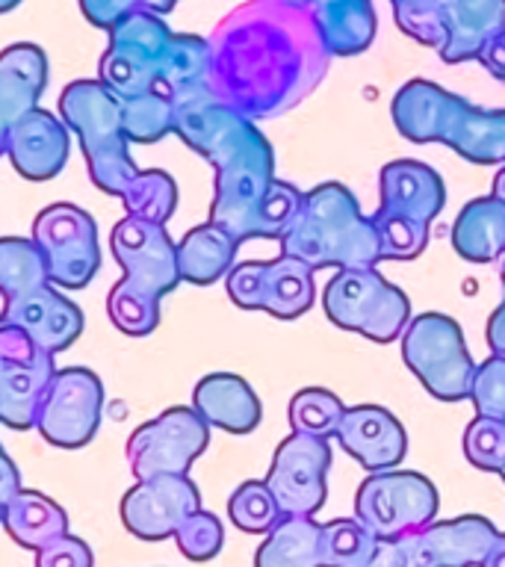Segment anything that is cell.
<instances>
[{"label":"cell","mask_w":505,"mask_h":567,"mask_svg":"<svg viewBox=\"0 0 505 567\" xmlns=\"http://www.w3.org/2000/svg\"><path fill=\"white\" fill-rule=\"evenodd\" d=\"M213 101L246 115L275 118L322 83L331 53L310 7L296 0H248L207 39Z\"/></svg>","instance_id":"1"},{"label":"cell","mask_w":505,"mask_h":567,"mask_svg":"<svg viewBox=\"0 0 505 567\" xmlns=\"http://www.w3.org/2000/svg\"><path fill=\"white\" fill-rule=\"evenodd\" d=\"M172 133L213 166V225L237 243L255 239L257 210L275 181L272 145L260 127L213 95H202L175 104Z\"/></svg>","instance_id":"2"},{"label":"cell","mask_w":505,"mask_h":567,"mask_svg":"<svg viewBox=\"0 0 505 567\" xmlns=\"http://www.w3.org/2000/svg\"><path fill=\"white\" fill-rule=\"evenodd\" d=\"M110 246L124 278L106 296V313L122 334L148 337L159 326V299L181 284L175 239L166 225L124 216Z\"/></svg>","instance_id":"3"},{"label":"cell","mask_w":505,"mask_h":567,"mask_svg":"<svg viewBox=\"0 0 505 567\" xmlns=\"http://www.w3.org/2000/svg\"><path fill=\"white\" fill-rule=\"evenodd\" d=\"M287 257H296L313 272L334 269H375L379 234L370 216L343 184H319L301 195L299 213L281 237Z\"/></svg>","instance_id":"4"},{"label":"cell","mask_w":505,"mask_h":567,"mask_svg":"<svg viewBox=\"0 0 505 567\" xmlns=\"http://www.w3.org/2000/svg\"><path fill=\"white\" fill-rule=\"evenodd\" d=\"M60 113L83 148L92 184L122 198L127 184L140 175L127 151L131 142L122 127V101L101 80H74L60 95Z\"/></svg>","instance_id":"5"},{"label":"cell","mask_w":505,"mask_h":567,"mask_svg":"<svg viewBox=\"0 0 505 567\" xmlns=\"http://www.w3.org/2000/svg\"><path fill=\"white\" fill-rule=\"evenodd\" d=\"M326 317L372 343H393L411 322V301L379 269H337L322 290Z\"/></svg>","instance_id":"6"},{"label":"cell","mask_w":505,"mask_h":567,"mask_svg":"<svg viewBox=\"0 0 505 567\" xmlns=\"http://www.w3.org/2000/svg\"><path fill=\"white\" fill-rule=\"evenodd\" d=\"M402 358L434 399L464 402L470 396L476 363L470 358L464 331L446 313H420L402 331Z\"/></svg>","instance_id":"7"},{"label":"cell","mask_w":505,"mask_h":567,"mask_svg":"<svg viewBox=\"0 0 505 567\" xmlns=\"http://www.w3.org/2000/svg\"><path fill=\"white\" fill-rule=\"evenodd\" d=\"M441 494L414 470L370 473L354 496V517L379 538L396 540L437 520Z\"/></svg>","instance_id":"8"},{"label":"cell","mask_w":505,"mask_h":567,"mask_svg":"<svg viewBox=\"0 0 505 567\" xmlns=\"http://www.w3.org/2000/svg\"><path fill=\"white\" fill-rule=\"evenodd\" d=\"M168 39L172 30L163 18L151 12H131L110 27V44L97 62V80L118 101L154 92Z\"/></svg>","instance_id":"9"},{"label":"cell","mask_w":505,"mask_h":567,"mask_svg":"<svg viewBox=\"0 0 505 567\" xmlns=\"http://www.w3.org/2000/svg\"><path fill=\"white\" fill-rule=\"evenodd\" d=\"M30 239L42 251L53 287L83 290L101 269L97 225L83 207L69 202L48 204L35 216Z\"/></svg>","instance_id":"10"},{"label":"cell","mask_w":505,"mask_h":567,"mask_svg":"<svg viewBox=\"0 0 505 567\" xmlns=\"http://www.w3.org/2000/svg\"><path fill=\"white\" fill-rule=\"evenodd\" d=\"M207 443L210 425L195 414L193 405H175L131 434L127 461L136 482L151 476H189L193 461L207 450Z\"/></svg>","instance_id":"11"},{"label":"cell","mask_w":505,"mask_h":567,"mask_svg":"<svg viewBox=\"0 0 505 567\" xmlns=\"http://www.w3.org/2000/svg\"><path fill=\"white\" fill-rule=\"evenodd\" d=\"M228 299L243 310H266L275 319H296L308 313L317 299L313 269L296 257L246 260L225 275Z\"/></svg>","instance_id":"12"},{"label":"cell","mask_w":505,"mask_h":567,"mask_svg":"<svg viewBox=\"0 0 505 567\" xmlns=\"http://www.w3.org/2000/svg\"><path fill=\"white\" fill-rule=\"evenodd\" d=\"M104 411V384L86 367L53 372L35 414V429L56 450H80L97 434Z\"/></svg>","instance_id":"13"},{"label":"cell","mask_w":505,"mask_h":567,"mask_svg":"<svg viewBox=\"0 0 505 567\" xmlns=\"http://www.w3.org/2000/svg\"><path fill=\"white\" fill-rule=\"evenodd\" d=\"M53 372L51 352L39 349L21 328L0 322V423L24 432L35 429Z\"/></svg>","instance_id":"14"},{"label":"cell","mask_w":505,"mask_h":567,"mask_svg":"<svg viewBox=\"0 0 505 567\" xmlns=\"http://www.w3.org/2000/svg\"><path fill=\"white\" fill-rule=\"evenodd\" d=\"M328 470H331L328 441L292 432L290 437L278 443L272 467H269L264 482L272 491L284 517H290V514L313 517L326 505Z\"/></svg>","instance_id":"15"},{"label":"cell","mask_w":505,"mask_h":567,"mask_svg":"<svg viewBox=\"0 0 505 567\" xmlns=\"http://www.w3.org/2000/svg\"><path fill=\"white\" fill-rule=\"evenodd\" d=\"M494 538L496 526L482 514L432 520L393 540L396 567H478Z\"/></svg>","instance_id":"16"},{"label":"cell","mask_w":505,"mask_h":567,"mask_svg":"<svg viewBox=\"0 0 505 567\" xmlns=\"http://www.w3.org/2000/svg\"><path fill=\"white\" fill-rule=\"evenodd\" d=\"M202 508V494L189 476L140 478L122 496L124 529L142 540L175 538L195 512Z\"/></svg>","instance_id":"17"},{"label":"cell","mask_w":505,"mask_h":567,"mask_svg":"<svg viewBox=\"0 0 505 567\" xmlns=\"http://www.w3.org/2000/svg\"><path fill=\"white\" fill-rule=\"evenodd\" d=\"M71 151V133L62 118L35 106L12 124L7 136V157L24 181L42 184L65 168Z\"/></svg>","instance_id":"18"},{"label":"cell","mask_w":505,"mask_h":567,"mask_svg":"<svg viewBox=\"0 0 505 567\" xmlns=\"http://www.w3.org/2000/svg\"><path fill=\"white\" fill-rule=\"evenodd\" d=\"M334 437L370 473L396 470L408 452L405 429L381 405L346 408Z\"/></svg>","instance_id":"19"},{"label":"cell","mask_w":505,"mask_h":567,"mask_svg":"<svg viewBox=\"0 0 505 567\" xmlns=\"http://www.w3.org/2000/svg\"><path fill=\"white\" fill-rule=\"evenodd\" d=\"M0 322L21 328L44 352L60 354L83 331V310L71 299H65L53 284H48L30 296L7 301L0 310Z\"/></svg>","instance_id":"20"},{"label":"cell","mask_w":505,"mask_h":567,"mask_svg":"<svg viewBox=\"0 0 505 567\" xmlns=\"http://www.w3.org/2000/svg\"><path fill=\"white\" fill-rule=\"evenodd\" d=\"M381 213L405 216L420 225H432L446 204L443 177L420 159H393L381 168L379 177Z\"/></svg>","instance_id":"21"},{"label":"cell","mask_w":505,"mask_h":567,"mask_svg":"<svg viewBox=\"0 0 505 567\" xmlns=\"http://www.w3.org/2000/svg\"><path fill=\"white\" fill-rule=\"evenodd\" d=\"M48 86V56L39 44L18 42L0 53V154H7V136L18 118L39 106Z\"/></svg>","instance_id":"22"},{"label":"cell","mask_w":505,"mask_h":567,"mask_svg":"<svg viewBox=\"0 0 505 567\" xmlns=\"http://www.w3.org/2000/svg\"><path fill=\"white\" fill-rule=\"evenodd\" d=\"M195 414L221 432L248 434L264 420L260 399L237 372H210L193 390Z\"/></svg>","instance_id":"23"},{"label":"cell","mask_w":505,"mask_h":567,"mask_svg":"<svg viewBox=\"0 0 505 567\" xmlns=\"http://www.w3.org/2000/svg\"><path fill=\"white\" fill-rule=\"evenodd\" d=\"M443 62L478 60L482 48L505 30V0H443Z\"/></svg>","instance_id":"24"},{"label":"cell","mask_w":505,"mask_h":567,"mask_svg":"<svg viewBox=\"0 0 505 567\" xmlns=\"http://www.w3.org/2000/svg\"><path fill=\"white\" fill-rule=\"evenodd\" d=\"M461 95H452L432 80H408L390 104V118L408 142H441Z\"/></svg>","instance_id":"25"},{"label":"cell","mask_w":505,"mask_h":567,"mask_svg":"<svg viewBox=\"0 0 505 567\" xmlns=\"http://www.w3.org/2000/svg\"><path fill=\"white\" fill-rule=\"evenodd\" d=\"M441 142L473 166H505V110H482L458 97Z\"/></svg>","instance_id":"26"},{"label":"cell","mask_w":505,"mask_h":567,"mask_svg":"<svg viewBox=\"0 0 505 567\" xmlns=\"http://www.w3.org/2000/svg\"><path fill=\"white\" fill-rule=\"evenodd\" d=\"M319 39L331 56H354L363 53L375 39V9L372 0H317L313 7Z\"/></svg>","instance_id":"27"},{"label":"cell","mask_w":505,"mask_h":567,"mask_svg":"<svg viewBox=\"0 0 505 567\" xmlns=\"http://www.w3.org/2000/svg\"><path fill=\"white\" fill-rule=\"evenodd\" d=\"M237 239L213 221H204L198 228L186 230L181 243H175L181 281H189L195 287L216 284L237 264Z\"/></svg>","instance_id":"28"},{"label":"cell","mask_w":505,"mask_h":567,"mask_svg":"<svg viewBox=\"0 0 505 567\" xmlns=\"http://www.w3.org/2000/svg\"><path fill=\"white\" fill-rule=\"evenodd\" d=\"M452 248L467 264H491L505 255V202L482 195L464 204L452 225Z\"/></svg>","instance_id":"29"},{"label":"cell","mask_w":505,"mask_h":567,"mask_svg":"<svg viewBox=\"0 0 505 567\" xmlns=\"http://www.w3.org/2000/svg\"><path fill=\"white\" fill-rule=\"evenodd\" d=\"M207 69H210L207 39L189 33H172L166 53L159 60L157 89L172 104H184V101H193V97L210 95Z\"/></svg>","instance_id":"30"},{"label":"cell","mask_w":505,"mask_h":567,"mask_svg":"<svg viewBox=\"0 0 505 567\" xmlns=\"http://www.w3.org/2000/svg\"><path fill=\"white\" fill-rule=\"evenodd\" d=\"M3 529L9 538L16 540L18 547L39 549L53 544L62 535H69V514L62 512L51 496L39 494V491H27L21 487L12 499H9L7 512H3Z\"/></svg>","instance_id":"31"},{"label":"cell","mask_w":505,"mask_h":567,"mask_svg":"<svg viewBox=\"0 0 505 567\" xmlns=\"http://www.w3.org/2000/svg\"><path fill=\"white\" fill-rule=\"evenodd\" d=\"M255 567H326L322 565V523L313 517H281L257 547Z\"/></svg>","instance_id":"32"},{"label":"cell","mask_w":505,"mask_h":567,"mask_svg":"<svg viewBox=\"0 0 505 567\" xmlns=\"http://www.w3.org/2000/svg\"><path fill=\"white\" fill-rule=\"evenodd\" d=\"M51 284L48 264L30 237H0V296L3 305Z\"/></svg>","instance_id":"33"},{"label":"cell","mask_w":505,"mask_h":567,"mask_svg":"<svg viewBox=\"0 0 505 567\" xmlns=\"http://www.w3.org/2000/svg\"><path fill=\"white\" fill-rule=\"evenodd\" d=\"M381 538L372 535L358 517H337L322 523V565L326 567H372Z\"/></svg>","instance_id":"34"},{"label":"cell","mask_w":505,"mask_h":567,"mask_svg":"<svg viewBox=\"0 0 505 567\" xmlns=\"http://www.w3.org/2000/svg\"><path fill=\"white\" fill-rule=\"evenodd\" d=\"M122 204L124 213L133 216V219L166 225L177 207L175 177L168 175V172H163V168L140 172L122 193Z\"/></svg>","instance_id":"35"},{"label":"cell","mask_w":505,"mask_h":567,"mask_svg":"<svg viewBox=\"0 0 505 567\" xmlns=\"http://www.w3.org/2000/svg\"><path fill=\"white\" fill-rule=\"evenodd\" d=\"M122 127L127 142L154 145L175 127V104L159 89L122 101Z\"/></svg>","instance_id":"36"},{"label":"cell","mask_w":505,"mask_h":567,"mask_svg":"<svg viewBox=\"0 0 505 567\" xmlns=\"http://www.w3.org/2000/svg\"><path fill=\"white\" fill-rule=\"evenodd\" d=\"M346 405L326 388H305L290 399V425L292 432L310 434V437H334L337 425L343 420Z\"/></svg>","instance_id":"37"},{"label":"cell","mask_w":505,"mask_h":567,"mask_svg":"<svg viewBox=\"0 0 505 567\" xmlns=\"http://www.w3.org/2000/svg\"><path fill=\"white\" fill-rule=\"evenodd\" d=\"M228 514L234 526L248 535H266L272 529L275 523L281 520L284 514L275 503L272 491L266 487V482L260 478H251V482H243V485L230 494L228 499Z\"/></svg>","instance_id":"38"},{"label":"cell","mask_w":505,"mask_h":567,"mask_svg":"<svg viewBox=\"0 0 505 567\" xmlns=\"http://www.w3.org/2000/svg\"><path fill=\"white\" fill-rule=\"evenodd\" d=\"M370 219L375 234H379L381 260H416L429 246V225L381 210L372 213Z\"/></svg>","instance_id":"39"},{"label":"cell","mask_w":505,"mask_h":567,"mask_svg":"<svg viewBox=\"0 0 505 567\" xmlns=\"http://www.w3.org/2000/svg\"><path fill=\"white\" fill-rule=\"evenodd\" d=\"M393 18L399 30L411 35L414 42L434 48L441 53L446 44V27H443V0H399L393 3Z\"/></svg>","instance_id":"40"},{"label":"cell","mask_w":505,"mask_h":567,"mask_svg":"<svg viewBox=\"0 0 505 567\" xmlns=\"http://www.w3.org/2000/svg\"><path fill=\"white\" fill-rule=\"evenodd\" d=\"M464 455L473 467L499 473L505 467V420L476 414L464 429Z\"/></svg>","instance_id":"41"},{"label":"cell","mask_w":505,"mask_h":567,"mask_svg":"<svg viewBox=\"0 0 505 567\" xmlns=\"http://www.w3.org/2000/svg\"><path fill=\"white\" fill-rule=\"evenodd\" d=\"M301 195H305L301 189L275 177L264 204H260V210H257L255 239H281L292 225V219H296V213H299Z\"/></svg>","instance_id":"42"},{"label":"cell","mask_w":505,"mask_h":567,"mask_svg":"<svg viewBox=\"0 0 505 567\" xmlns=\"http://www.w3.org/2000/svg\"><path fill=\"white\" fill-rule=\"evenodd\" d=\"M175 540L177 549H181V556L189 558V561H210V558L219 556L221 544H225V529H221V523L216 514L198 508V512L175 532Z\"/></svg>","instance_id":"43"},{"label":"cell","mask_w":505,"mask_h":567,"mask_svg":"<svg viewBox=\"0 0 505 567\" xmlns=\"http://www.w3.org/2000/svg\"><path fill=\"white\" fill-rule=\"evenodd\" d=\"M470 402L478 416H496L505 420V358H485L473 372L470 384Z\"/></svg>","instance_id":"44"},{"label":"cell","mask_w":505,"mask_h":567,"mask_svg":"<svg viewBox=\"0 0 505 567\" xmlns=\"http://www.w3.org/2000/svg\"><path fill=\"white\" fill-rule=\"evenodd\" d=\"M78 3L89 24L110 30L131 12H151V16L163 18L175 9L177 0H78Z\"/></svg>","instance_id":"45"},{"label":"cell","mask_w":505,"mask_h":567,"mask_svg":"<svg viewBox=\"0 0 505 567\" xmlns=\"http://www.w3.org/2000/svg\"><path fill=\"white\" fill-rule=\"evenodd\" d=\"M35 567H95V556L86 540L69 532L35 553Z\"/></svg>","instance_id":"46"},{"label":"cell","mask_w":505,"mask_h":567,"mask_svg":"<svg viewBox=\"0 0 505 567\" xmlns=\"http://www.w3.org/2000/svg\"><path fill=\"white\" fill-rule=\"evenodd\" d=\"M21 491V476H18V467L12 464L3 446H0V520H3V512H7L9 499Z\"/></svg>","instance_id":"47"},{"label":"cell","mask_w":505,"mask_h":567,"mask_svg":"<svg viewBox=\"0 0 505 567\" xmlns=\"http://www.w3.org/2000/svg\"><path fill=\"white\" fill-rule=\"evenodd\" d=\"M478 62L485 65L491 78L503 80L505 83V30L499 35H494V39H491V42L482 48V53H478Z\"/></svg>","instance_id":"48"},{"label":"cell","mask_w":505,"mask_h":567,"mask_svg":"<svg viewBox=\"0 0 505 567\" xmlns=\"http://www.w3.org/2000/svg\"><path fill=\"white\" fill-rule=\"evenodd\" d=\"M485 337L491 354H494V358H505V301L491 313V319H487Z\"/></svg>","instance_id":"49"},{"label":"cell","mask_w":505,"mask_h":567,"mask_svg":"<svg viewBox=\"0 0 505 567\" xmlns=\"http://www.w3.org/2000/svg\"><path fill=\"white\" fill-rule=\"evenodd\" d=\"M478 567H505V532H496L494 544L487 547L485 558L478 561Z\"/></svg>","instance_id":"50"},{"label":"cell","mask_w":505,"mask_h":567,"mask_svg":"<svg viewBox=\"0 0 505 567\" xmlns=\"http://www.w3.org/2000/svg\"><path fill=\"white\" fill-rule=\"evenodd\" d=\"M491 195H496L499 202H505V166L499 168V172H496V177H494V193H491Z\"/></svg>","instance_id":"51"},{"label":"cell","mask_w":505,"mask_h":567,"mask_svg":"<svg viewBox=\"0 0 505 567\" xmlns=\"http://www.w3.org/2000/svg\"><path fill=\"white\" fill-rule=\"evenodd\" d=\"M21 0H0V12H9V9H16Z\"/></svg>","instance_id":"52"},{"label":"cell","mask_w":505,"mask_h":567,"mask_svg":"<svg viewBox=\"0 0 505 567\" xmlns=\"http://www.w3.org/2000/svg\"><path fill=\"white\" fill-rule=\"evenodd\" d=\"M503 287H505V255H503Z\"/></svg>","instance_id":"53"},{"label":"cell","mask_w":505,"mask_h":567,"mask_svg":"<svg viewBox=\"0 0 505 567\" xmlns=\"http://www.w3.org/2000/svg\"><path fill=\"white\" fill-rule=\"evenodd\" d=\"M499 476H503V482H505V467H503V470H499Z\"/></svg>","instance_id":"54"},{"label":"cell","mask_w":505,"mask_h":567,"mask_svg":"<svg viewBox=\"0 0 505 567\" xmlns=\"http://www.w3.org/2000/svg\"><path fill=\"white\" fill-rule=\"evenodd\" d=\"M390 3H399V0H390Z\"/></svg>","instance_id":"55"}]
</instances>
